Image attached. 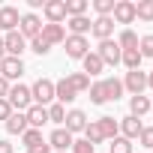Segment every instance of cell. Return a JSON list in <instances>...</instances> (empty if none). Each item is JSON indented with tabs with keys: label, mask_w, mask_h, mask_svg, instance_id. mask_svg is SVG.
Returning <instances> with one entry per match:
<instances>
[{
	"label": "cell",
	"mask_w": 153,
	"mask_h": 153,
	"mask_svg": "<svg viewBox=\"0 0 153 153\" xmlns=\"http://www.w3.org/2000/svg\"><path fill=\"white\" fill-rule=\"evenodd\" d=\"M30 99H33V105H42V108H48V105L54 102V81H48V78H39V81L30 87Z\"/></svg>",
	"instance_id": "1"
},
{
	"label": "cell",
	"mask_w": 153,
	"mask_h": 153,
	"mask_svg": "<svg viewBox=\"0 0 153 153\" xmlns=\"http://www.w3.org/2000/svg\"><path fill=\"white\" fill-rule=\"evenodd\" d=\"M6 102L12 105V111H27V108L33 105V99H30V87H24V84H12Z\"/></svg>",
	"instance_id": "2"
},
{
	"label": "cell",
	"mask_w": 153,
	"mask_h": 153,
	"mask_svg": "<svg viewBox=\"0 0 153 153\" xmlns=\"http://www.w3.org/2000/svg\"><path fill=\"white\" fill-rule=\"evenodd\" d=\"M66 57H72V60H84L87 54H90V42H87V36H66Z\"/></svg>",
	"instance_id": "3"
},
{
	"label": "cell",
	"mask_w": 153,
	"mask_h": 153,
	"mask_svg": "<svg viewBox=\"0 0 153 153\" xmlns=\"http://www.w3.org/2000/svg\"><path fill=\"white\" fill-rule=\"evenodd\" d=\"M144 87H147V72H144V69H132V72H126V78H123V90H129L132 96H141Z\"/></svg>",
	"instance_id": "4"
},
{
	"label": "cell",
	"mask_w": 153,
	"mask_h": 153,
	"mask_svg": "<svg viewBox=\"0 0 153 153\" xmlns=\"http://www.w3.org/2000/svg\"><path fill=\"white\" fill-rule=\"evenodd\" d=\"M18 33H21L24 39H36V36L42 33V21H39V15H36V12L21 15V21H18Z\"/></svg>",
	"instance_id": "5"
},
{
	"label": "cell",
	"mask_w": 153,
	"mask_h": 153,
	"mask_svg": "<svg viewBox=\"0 0 153 153\" xmlns=\"http://www.w3.org/2000/svg\"><path fill=\"white\" fill-rule=\"evenodd\" d=\"M96 54H99V60L105 63V66H117L120 63V45L114 42V39H105V42H99V48H96Z\"/></svg>",
	"instance_id": "6"
},
{
	"label": "cell",
	"mask_w": 153,
	"mask_h": 153,
	"mask_svg": "<svg viewBox=\"0 0 153 153\" xmlns=\"http://www.w3.org/2000/svg\"><path fill=\"white\" fill-rule=\"evenodd\" d=\"M0 75L12 84L15 78H21L24 75V63H21V57H3L0 60Z\"/></svg>",
	"instance_id": "7"
},
{
	"label": "cell",
	"mask_w": 153,
	"mask_h": 153,
	"mask_svg": "<svg viewBox=\"0 0 153 153\" xmlns=\"http://www.w3.org/2000/svg\"><path fill=\"white\" fill-rule=\"evenodd\" d=\"M3 48H6V57H21V54L27 51V39H24L18 30H12V33L3 36Z\"/></svg>",
	"instance_id": "8"
},
{
	"label": "cell",
	"mask_w": 153,
	"mask_h": 153,
	"mask_svg": "<svg viewBox=\"0 0 153 153\" xmlns=\"http://www.w3.org/2000/svg\"><path fill=\"white\" fill-rule=\"evenodd\" d=\"M111 18H114V24H132L135 21V3L132 0H117Z\"/></svg>",
	"instance_id": "9"
},
{
	"label": "cell",
	"mask_w": 153,
	"mask_h": 153,
	"mask_svg": "<svg viewBox=\"0 0 153 153\" xmlns=\"http://www.w3.org/2000/svg\"><path fill=\"white\" fill-rule=\"evenodd\" d=\"M48 24H60L66 21V0H45V6H42Z\"/></svg>",
	"instance_id": "10"
},
{
	"label": "cell",
	"mask_w": 153,
	"mask_h": 153,
	"mask_svg": "<svg viewBox=\"0 0 153 153\" xmlns=\"http://www.w3.org/2000/svg\"><path fill=\"white\" fill-rule=\"evenodd\" d=\"M84 126H87V114H84V111H78V108H72V111H66V120H63V129H66L69 135H75V132H84Z\"/></svg>",
	"instance_id": "11"
},
{
	"label": "cell",
	"mask_w": 153,
	"mask_h": 153,
	"mask_svg": "<svg viewBox=\"0 0 153 153\" xmlns=\"http://www.w3.org/2000/svg\"><path fill=\"white\" fill-rule=\"evenodd\" d=\"M72 141H75V138H72V135H69V132L60 126V129H54V132H51V138H48V147H51L54 153H66V150L72 147Z\"/></svg>",
	"instance_id": "12"
},
{
	"label": "cell",
	"mask_w": 153,
	"mask_h": 153,
	"mask_svg": "<svg viewBox=\"0 0 153 153\" xmlns=\"http://www.w3.org/2000/svg\"><path fill=\"white\" fill-rule=\"evenodd\" d=\"M90 33H93L99 42L111 39V36H114V18H111V15H108V18H93V27H90Z\"/></svg>",
	"instance_id": "13"
},
{
	"label": "cell",
	"mask_w": 153,
	"mask_h": 153,
	"mask_svg": "<svg viewBox=\"0 0 153 153\" xmlns=\"http://www.w3.org/2000/svg\"><path fill=\"white\" fill-rule=\"evenodd\" d=\"M18 21H21V15L15 6H0V30L12 33V30H18Z\"/></svg>",
	"instance_id": "14"
},
{
	"label": "cell",
	"mask_w": 153,
	"mask_h": 153,
	"mask_svg": "<svg viewBox=\"0 0 153 153\" xmlns=\"http://www.w3.org/2000/svg\"><path fill=\"white\" fill-rule=\"evenodd\" d=\"M48 45H63L66 42V30L63 24H42V33H39Z\"/></svg>",
	"instance_id": "15"
},
{
	"label": "cell",
	"mask_w": 153,
	"mask_h": 153,
	"mask_svg": "<svg viewBox=\"0 0 153 153\" xmlns=\"http://www.w3.org/2000/svg\"><path fill=\"white\" fill-rule=\"evenodd\" d=\"M3 126H6V132H9V135H24V132L30 129V126H27V114H24V111H12V114H9V120H6Z\"/></svg>",
	"instance_id": "16"
},
{
	"label": "cell",
	"mask_w": 153,
	"mask_h": 153,
	"mask_svg": "<svg viewBox=\"0 0 153 153\" xmlns=\"http://www.w3.org/2000/svg\"><path fill=\"white\" fill-rule=\"evenodd\" d=\"M141 129H144V123H141L138 117H132V114L120 120V138H126V141L138 138V135H141Z\"/></svg>",
	"instance_id": "17"
},
{
	"label": "cell",
	"mask_w": 153,
	"mask_h": 153,
	"mask_svg": "<svg viewBox=\"0 0 153 153\" xmlns=\"http://www.w3.org/2000/svg\"><path fill=\"white\" fill-rule=\"evenodd\" d=\"M24 114H27V126L30 129H42L48 123V108H42V105H30Z\"/></svg>",
	"instance_id": "18"
},
{
	"label": "cell",
	"mask_w": 153,
	"mask_h": 153,
	"mask_svg": "<svg viewBox=\"0 0 153 153\" xmlns=\"http://www.w3.org/2000/svg\"><path fill=\"white\" fill-rule=\"evenodd\" d=\"M66 27H69V36H87L93 21L87 15H78V18H66Z\"/></svg>",
	"instance_id": "19"
},
{
	"label": "cell",
	"mask_w": 153,
	"mask_h": 153,
	"mask_svg": "<svg viewBox=\"0 0 153 153\" xmlns=\"http://www.w3.org/2000/svg\"><path fill=\"white\" fill-rule=\"evenodd\" d=\"M75 96H78V93H75V87L66 81V78H60V81H54V99L60 102V105H66V102H72Z\"/></svg>",
	"instance_id": "20"
},
{
	"label": "cell",
	"mask_w": 153,
	"mask_h": 153,
	"mask_svg": "<svg viewBox=\"0 0 153 153\" xmlns=\"http://www.w3.org/2000/svg\"><path fill=\"white\" fill-rule=\"evenodd\" d=\"M96 123H99V132H102L105 141H114V138L120 135V123H117L114 117H99Z\"/></svg>",
	"instance_id": "21"
},
{
	"label": "cell",
	"mask_w": 153,
	"mask_h": 153,
	"mask_svg": "<svg viewBox=\"0 0 153 153\" xmlns=\"http://www.w3.org/2000/svg\"><path fill=\"white\" fill-rule=\"evenodd\" d=\"M81 63H84V75H87V78H90V75H99V72L105 69V63L99 60V54H96V51H90Z\"/></svg>",
	"instance_id": "22"
},
{
	"label": "cell",
	"mask_w": 153,
	"mask_h": 153,
	"mask_svg": "<svg viewBox=\"0 0 153 153\" xmlns=\"http://www.w3.org/2000/svg\"><path fill=\"white\" fill-rule=\"evenodd\" d=\"M102 87H105V99L108 102H117L123 96V81H117V78H105Z\"/></svg>",
	"instance_id": "23"
},
{
	"label": "cell",
	"mask_w": 153,
	"mask_h": 153,
	"mask_svg": "<svg viewBox=\"0 0 153 153\" xmlns=\"http://www.w3.org/2000/svg\"><path fill=\"white\" fill-rule=\"evenodd\" d=\"M129 111H132V117L141 120V117L150 111V99H147L144 93H141V96H132V99H129Z\"/></svg>",
	"instance_id": "24"
},
{
	"label": "cell",
	"mask_w": 153,
	"mask_h": 153,
	"mask_svg": "<svg viewBox=\"0 0 153 153\" xmlns=\"http://www.w3.org/2000/svg\"><path fill=\"white\" fill-rule=\"evenodd\" d=\"M66 81L75 87V93H84V90H90V78H87L84 72H69V75H66Z\"/></svg>",
	"instance_id": "25"
},
{
	"label": "cell",
	"mask_w": 153,
	"mask_h": 153,
	"mask_svg": "<svg viewBox=\"0 0 153 153\" xmlns=\"http://www.w3.org/2000/svg\"><path fill=\"white\" fill-rule=\"evenodd\" d=\"M90 3L87 0H66V18H78V15H87Z\"/></svg>",
	"instance_id": "26"
},
{
	"label": "cell",
	"mask_w": 153,
	"mask_h": 153,
	"mask_svg": "<svg viewBox=\"0 0 153 153\" xmlns=\"http://www.w3.org/2000/svg\"><path fill=\"white\" fill-rule=\"evenodd\" d=\"M141 60H144V57L138 54V48H132V51H123V54H120V63H123L129 72H132V69H141Z\"/></svg>",
	"instance_id": "27"
},
{
	"label": "cell",
	"mask_w": 153,
	"mask_h": 153,
	"mask_svg": "<svg viewBox=\"0 0 153 153\" xmlns=\"http://www.w3.org/2000/svg\"><path fill=\"white\" fill-rule=\"evenodd\" d=\"M84 141H90L93 147L105 141V138H102V132H99V123H96V120H87V126H84Z\"/></svg>",
	"instance_id": "28"
},
{
	"label": "cell",
	"mask_w": 153,
	"mask_h": 153,
	"mask_svg": "<svg viewBox=\"0 0 153 153\" xmlns=\"http://www.w3.org/2000/svg\"><path fill=\"white\" fill-rule=\"evenodd\" d=\"M117 45H120V51H132V48H138V36H135V30H123L120 33V39H117Z\"/></svg>",
	"instance_id": "29"
},
{
	"label": "cell",
	"mask_w": 153,
	"mask_h": 153,
	"mask_svg": "<svg viewBox=\"0 0 153 153\" xmlns=\"http://www.w3.org/2000/svg\"><path fill=\"white\" fill-rule=\"evenodd\" d=\"M21 144L30 150V147H39V144H45V138H42V129H27L24 135H21Z\"/></svg>",
	"instance_id": "30"
},
{
	"label": "cell",
	"mask_w": 153,
	"mask_h": 153,
	"mask_svg": "<svg viewBox=\"0 0 153 153\" xmlns=\"http://www.w3.org/2000/svg\"><path fill=\"white\" fill-rule=\"evenodd\" d=\"M135 18L153 21V0H141V3H135Z\"/></svg>",
	"instance_id": "31"
},
{
	"label": "cell",
	"mask_w": 153,
	"mask_h": 153,
	"mask_svg": "<svg viewBox=\"0 0 153 153\" xmlns=\"http://www.w3.org/2000/svg\"><path fill=\"white\" fill-rule=\"evenodd\" d=\"M87 93H90V102H93V105H105V102H108V99H105V87H102V81H93Z\"/></svg>",
	"instance_id": "32"
},
{
	"label": "cell",
	"mask_w": 153,
	"mask_h": 153,
	"mask_svg": "<svg viewBox=\"0 0 153 153\" xmlns=\"http://www.w3.org/2000/svg\"><path fill=\"white\" fill-rule=\"evenodd\" d=\"M93 9H96V18H108L114 12V0H93Z\"/></svg>",
	"instance_id": "33"
},
{
	"label": "cell",
	"mask_w": 153,
	"mask_h": 153,
	"mask_svg": "<svg viewBox=\"0 0 153 153\" xmlns=\"http://www.w3.org/2000/svg\"><path fill=\"white\" fill-rule=\"evenodd\" d=\"M48 120H51V123H63V120H66V108H63L60 102H51V105H48Z\"/></svg>",
	"instance_id": "34"
},
{
	"label": "cell",
	"mask_w": 153,
	"mask_h": 153,
	"mask_svg": "<svg viewBox=\"0 0 153 153\" xmlns=\"http://www.w3.org/2000/svg\"><path fill=\"white\" fill-rule=\"evenodd\" d=\"M138 54L141 57H153V33H147V36L138 39Z\"/></svg>",
	"instance_id": "35"
},
{
	"label": "cell",
	"mask_w": 153,
	"mask_h": 153,
	"mask_svg": "<svg viewBox=\"0 0 153 153\" xmlns=\"http://www.w3.org/2000/svg\"><path fill=\"white\" fill-rule=\"evenodd\" d=\"M30 51H36L39 57H45V54L51 51V45H48V42L42 39V36H36V39H30Z\"/></svg>",
	"instance_id": "36"
},
{
	"label": "cell",
	"mask_w": 153,
	"mask_h": 153,
	"mask_svg": "<svg viewBox=\"0 0 153 153\" xmlns=\"http://www.w3.org/2000/svg\"><path fill=\"white\" fill-rule=\"evenodd\" d=\"M111 153H132V141H126V138H114L111 141Z\"/></svg>",
	"instance_id": "37"
},
{
	"label": "cell",
	"mask_w": 153,
	"mask_h": 153,
	"mask_svg": "<svg viewBox=\"0 0 153 153\" xmlns=\"http://www.w3.org/2000/svg\"><path fill=\"white\" fill-rule=\"evenodd\" d=\"M72 153H93V144L84 141V138H78V141H72Z\"/></svg>",
	"instance_id": "38"
},
{
	"label": "cell",
	"mask_w": 153,
	"mask_h": 153,
	"mask_svg": "<svg viewBox=\"0 0 153 153\" xmlns=\"http://www.w3.org/2000/svg\"><path fill=\"white\" fill-rule=\"evenodd\" d=\"M138 141H141L144 147H150V150H153V126H144V129H141V135H138Z\"/></svg>",
	"instance_id": "39"
},
{
	"label": "cell",
	"mask_w": 153,
	"mask_h": 153,
	"mask_svg": "<svg viewBox=\"0 0 153 153\" xmlns=\"http://www.w3.org/2000/svg\"><path fill=\"white\" fill-rule=\"evenodd\" d=\"M9 114H12V105H9L6 99H0V120L6 123V120H9Z\"/></svg>",
	"instance_id": "40"
},
{
	"label": "cell",
	"mask_w": 153,
	"mask_h": 153,
	"mask_svg": "<svg viewBox=\"0 0 153 153\" xmlns=\"http://www.w3.org/2000/svg\"><path fill=\"white\" fill-rule=\"evenodd\" d=\"M9 87H12V84L3 78V75H0V99H6V96H9Z\"/></svg>",
	"instance_id": "41"
},
{
	"label": "cell",
	"mask_w": 153,
	"mask_h": 153,
	"mask_svg": "<svg viewBox=\"0 0 153 153\" xmlns=\"http://www.w3.org/2000/svg\"><path fill=\"white\" fill-rule=\"evenodd\" d=\"M27 153H54V150H51V147H48V144H39V147H30V150H27Z\"/></svg>",
	"instance_id": "42"
},
{
	"label": "cell",
	"mask_w": 153,
	"mask_h": 153,
	"mask_svg": "<svg viewBox=\"0 0 153 153\" xmlns=\"http://www.w3.org/2000/svg\"><path fill=\"white\" fill-rule=\"evenodd\" d=\"M0 153H15V147H12L9 141H3V138H0Z\"/></svg>",
	"instance_id": "43"
},
{
	"label": "cell",
	"mask_w": 153,
	"mask_h": 153,
	"mask_svg": "<svg viewBox=\"0 0 153 153\" xmlns=\"http://www.w3.org/2000/svg\"><path fill=\"white\" fill-rule=\"evenodd\" d=\"M147 87L153 90V72H147Z\"/></svg>",
	"instance_id": "44"
},
{
	"label": "cell",
	"mask_w": 153,
	"mask_h": 153,
	"mask_svg": "<svg viewBox=\"0 0 153 153\" xmlns=\"http://www.w3.org/2000/svg\"><path fill=\"white\" fill-rule=\"evenodd\" d=\"M6 57V48H3V39H0V60H3Z\"/></svg>",
	"instance_id": "45"
},
{
	"label": "cell",
	"mask_w": 153,
	"mask_h": 153,
	"mask_svg": "<svg viewBox=\"0 0 153 153\" xmlns=\"http://www.w3.org/2000/svg\"><path fill=\"white\" fill-rule=\"evenodd\" d=\"M150 108H153V102H150Z\"/></svg>",
	"instance_id": "46"
}]
</instances>
